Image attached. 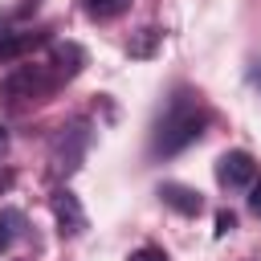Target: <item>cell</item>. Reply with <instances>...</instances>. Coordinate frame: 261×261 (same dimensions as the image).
Segmentation results:
<instances>
[{
  "mask_svg": "<svg viewBox=\"0 0 261 261\" xmlns=\"http://www.w3.org/2000/svg\"><path fill=\"white\" fill-rule=\"evenodd\" d=\"M208 126V106L200 102L196 90L179 86L171 90V98L163 102L155 126H151V155H179L184 147H192Z\"/></svg>",
  "mask_w": 261,
  "mask_h": 261,
  "instance_id": "obj_1",
  "label": "cell"
},
{
  "mask_svg": "<svg viewBox=\"0 0 261 261\" xmlns=\"http://www.w3.org/2000/svg\"><path fill=\"white\" fill-rule=\"evenodd\" d=\"M90 139H94L90 118H73V122H65V126H57V135H53V143H49V175H53V179H69V175L82 167V159H86V151H90Z\"/></svg>",
  "mask_w": 261,
  "mask_h": 261,
  "instance_id": "obj_2",
  "label": "cell"
},
{
  "mask_svg": "<svg viewBox=\"0 0 261 261\" xmlns=\"http://www.w3.org/2000/svg\"><path fill=\"white\" fill-rule=\"evenodd\" d=\"M61 82L53 77L49 65H12L4 77H0V98L8 106H24V102H41L57 90Z\"/></svg>",
  "mask_w": 261,
  "mask_h": 261,
  "instance_id": "obj_3",
  "label": "cell"
},
{
  "mask_svg": "<svg viewBox=\"0 0 261 261\" xmlns=\"http://www.w3.org/2000/svg\"><path fill=\"white\" fill-rule=\"evenodd\" d=\"M257 175H261V171H257V159H253L249 151H224V155L216 159V184H220L224 192H241V188H249Z\"/></svg>",
  "mask_w": 261,
  "mask_h": 261,
  "instance_id": "obj_4",
  "label": "cell"
},
{
  "mask_svg": "<svg viewBox=\"0 0 261 261\" xmlns=\"http://www.w3.org/2000/svg\"><path fill=\"white\" fill-rule=\"evenodd\" d=\"M49 208H53V220H57V232H61V237H82V232H86V212H82L77 196H73L65 184L53 188Z\"/></svg>",
  "mask_w": 261,
  "mask_h": 261,
  "instance_id": "obj_5",
  "label": "cell"
},
{
  "mask_svg": "<svg viewBox=\"0 0 261 261\" xmlns=\"http://www.w3.org/2000/svg\"><path fill=\"white\" fill-rule=\"evenodd\" d=\"M45 65L53 69L57 82H73V77L86 69V49L73 45V41H57V45L49 49V61H45Z\"/></svg>",
  "mask_w": 261,
  "mask_h": 261,
  "instance_id": "obj_6",
  "label": "cell"
},
{
  "mask_svg": "<svg viewBox=\"0 0 261 261\" xmlns=\"http://www.w3.org/2000/svg\"><path fill=\"white\" fill-rule=\"evenodd\" d=\"M41 45H49V29H8L0 33V61H16Z\"/></svg>",
  "mask_w": 261,
  "mask_h": 261,
  "instance_id": "obj_7",
  "label": "cell"
},
{
  "mask_svg": "<svg viewBox=\"0 0 261 261\" xmlns=\"http://www.w3.org/2000/svg\"><path fill=\"white\" fill-rule=\"evenodd\" d=\"M159 200L179 216H200L204 212V196L188 184H159Z\"/></svg>",
  "mask_w": 261,
  "mask_h": 261,
  "instance_id": "obj_8",
  "label": "cell"
},
{
  "mask_svg": "<svg viewBox=\"0 0 261 261\" xmlns=\"http://www.w3.org/2000/svg\"><path fill=\"white\" fill-rule=\"evenodd\" d=\"M24 237V212L20 208H0V253L12 249Z\"/></svg>",
  "mask_w": 261,
  "mask_h": 261,
  "instance_id": "obj_9",
  "label": "cell"
},
{
  "mask_svg": "<svg viewBox=\"0 0 261 261\" xmlns=\"http://www.w3.org/2000/svg\"><path fill=\"white\" fill-rule=\"evenodd\" d=\"M159 45H163V29H143V33L126 45V53H130V57H151Z\"/></svg>",
  "mask_w": 261,
  "mask_h": 261,
  "instance_id": "obj_10",
  "label": "cell"
},
{
  "mask_svg": "<svg viewBox=\"0 0 261 261\" xmlns=\"http://www.w3.org/2000/svg\"><path fill=\"white\" fill-rule=\"evenodd\" d=\"M82 4H86V12L94 20H114V16H122L130 8V0H82Z\"/></svg>",
  "mask_w": 261,
  "mask_h": 261,
  "instance_id": "obj_11",
  "label": "cell"
},
{
  "mask_svg": "<svg viewBox=\"0 0 261 261\" xmlns=\"http://www.w3.org/2000/svg\"><path fill=\"white\" fill-rule=\"evenodd\" d=\"M126 261H167V253H163L159 245H143V249H135Z\"/></svg>",
  "mask_w": 261,
  "mask_h": 261,
  "instance_id": "obj_12",
  "label": "cell"
},
{
  "mask_svg": "<svg viewBox=\"0 0 261 261\" xmlns=\"http://www.w3.org/2000/svg\"><path fill=\"white\" fill-rule=\"evenodd\" d=\"M249 208H253V212L261 216V175H257V179L249 184Z\"/></svg>",
  "mask_w": 261,
  "mask_h": 261,
  "instance_id": "obj_13",
  "label": "cell"
},
{
  "mask_svg": "<svg viewBox=\"0 0 261 261\" xmlns=\"http://www.w3.org/2000/svg\"><path fill=\"white\" fill-rule=\"evenodd\" d=\"M232 212H216V237H224V232H232Z\"/></svg>",
  "mask_w": 261,
  "mask_h": 261,
  "instance_id": "obj_14",
  "label": "cell"
},
{
  "mask_svg": "<svg viewBox=\"0 0 261 261\" xmlns=\"http://www.w3.org/2000/svg\"><path fill=\"white\" fill-rule=\"evenodd\" d=\"M249 82H253V86H261V61H253V69H249Z\"/></svg>",
  "mask_w": 261,
  "mask_h": 261,
  "instance_id": "obj_15",
  "label": "cell"
},
{
  "mask_svg": "<svg viewBox=\"0 0 261 261\" xmlns=\"http://www.w3.org/2000/svg\"><path fill=\"white\" fill-rule=\"evenodd\" d=\"M4 151H8V130L0 126V159H4Z\"/></svg>",
  "mask_w": 261,
  "mask_h": 261,
  "instance_id": "obj_16",
  "label": "cell"
},
{
  "mask_svg": "<svg viewBox=\"0 0 261 261\" xmlns=\"http://www.w3.org/2000/svg\"><path fill=\"white\" fill-rule=\"evenodd\" d=\"M8 184H12V171H0V192H4Z\"/></svg>",
  "mask_w": 261,
  "mask_h": 261,
  "instance_id": "obj_17",
  "label": "cell"
}]
</instances>
